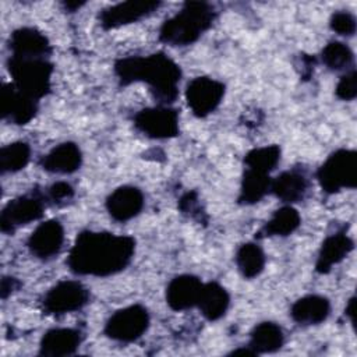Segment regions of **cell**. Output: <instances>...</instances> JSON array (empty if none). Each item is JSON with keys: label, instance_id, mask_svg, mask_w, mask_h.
I'll return each instance as SVG.
<instances>
[{"label": "cell", "instance_id": "31", "mask_svg": "<svg viewBox=\"0 0 357 357\" xmlns=\"http://www.w3.org/2000/svg\"><path fill=\"white\" fill-rule=\"evenodd\" d=\"M335 93L342 100H353L357 96V73L354 68H350L340 77Z\"/></svg>", "mask_w": 357, "mask_h": 357}, {"label": "cell", "instance_id": "2", "mask_svg": "<svg viewBox=\"0 0 357 357\" xmlns=\"http://www.w3.org/2000/svg\"><path fill=\"white\" fill-rule=\"evenodd\" d=\"M113 70L121 86L132 82H145L153 99L163 106L177 99L183 73L180 66L163 52L117 59Z\"/></svg>", "mask_w": 357, "mask_h": 357}, {"label": "cell", "instance_id": "20", "mask_svg": "<svg viewBox=\"0 0 357 357\" xmlns=\"http://www.w3.org/2000/svg\"><path fill=\"white\" fill-rule=\"evenodd\" d=\"M308 191V178L300 170L291 169L282 172L272 178L271 192L282 202L290 205L304 199Z\"/></svg>", "mask_w": 357, "mask_h": 357}, {"label": "cell", "instance_id": "34", "mask_svg": "<svg viewBox=\"0 0 357 357\" xmlns=\"http://www.w3.org/2000/svg\"><path fill=\"white\" fill-rule=\"evenodd\" d=\"M20 287V282L15 278L11 276H4L1 279V286H0V293H1V298H7L14 290H17Z\"/></svg>", "mask_w": 357, "mask_h": 357}, {"label": "cell", "instance_id": "28", "mask_svg": "<svg viewBox=\"0 0 357 357\" xmlns=\"http://www.w3.org/2000/svg\"><path fill=\"white\" fill-rule=\"evenodd\" d=\"M280 146L279 145H266L259 148H252L244 155V166L262 173H271L278 163L280 162Z\"/></svg>", "mask_w": 357, "mask_h": 357}, {"label": "cell", "instance_id": "21", "mask_svg": "<svg viewBox=\"0 0 357 357\" xmlns=\"http://www.w3.org/2000/svg\"><path fill=\"white\" fill-rule=\"evenodd\" d=\"M331 312V303L326 297L308 294L296 300L290 308V317L298 325H318Z\"/></svg>", "mask_w": 357, "mask_h": 357}, {"label": "cell", "instance_id": "5", "mask_svg": "<svg viewBox=\"0 0 357 357\" xmlns=\"http://www.w3.org/2000/svg\"><path fill=\"white\" fill-rule=\"evenodd\" d=\"M317 180L326 194H336L357 184V153L354 149L332 152L317 170Z\"/></svg>", "mask_w": 357, "mask_h": 357}, {"label": "cell", "instance_id": "19", "mask_svg": "<svg viewBox=\"0 0 357 357\" xmlns=\"http://www.w3.org/2000/svg\"><path fill=\"white\" fill-rule=\"evenodd\" d=\"M82 163V152L75 142L67 141L52 148L42 156L39 165L43 170L57 174H71L79 169Z\"/></svg>", "mask_w": 357, "mask_h": 357}, {"label": "cell", "instance_id": "6", "mask_svg": "<svg viewBox=\"0 0 357 357\" xmlns=\"http://www.w3.org/2000/svg\"><path fill=\"white\" fill-rule=\"evenodd\" d=\"M149 312L141 304L117 310L105 324L103 333L116 342L131 343L138 340L149 328Z\"/></svg>", "mask_w": 357, "mask_h": 357}, {"label": "cell", "instance_id": "22", "mask_svg": "<svg viewBox=\"0 0 357 357\" xmlns=\"http://www.w3.org/2000/svg\"><path fill=\"white\" fill-rule=\"evenodd\" d=\"M230 305V296L227 290L218 282L204 283L197 307L202 317L208 321L220 319Z\"/></svg>", "mask_w": 357, "mask_h": 357}, {"label": "cell", "instance_id": "36", "mask_svg": "<svg viewBox=\"0 0 357 357\" xmlns=\"http://www.w3.org/2000/svg\"><path fill=\"white\" fill-rule=\"evenodd\" d=\"M63 4H64V7H66V10H68V11H75V10H78L79 7H82V6L85 4V1H64Z\"/></svg>", "mask_w": 357, "mask_h": 357}, {"label": "cell", "instance_id": "23", "mask_svg": "<svg viewBox=\"0 0 357 357\" xmlns=\"http://www.w3.org/2000/svg\"><path fill=\"white\" fill-rule=\"evenodd\" d=\"M284 343V335L282 328L271 321L259 322L250 332L248 347L258 354L275 353L282 349Z\"/></svg>", "mask_w": 357, "mask_h": 357}, {"label": "cell", "instance_id": "13", "mask_svg": "<svg viewBox=\"0 0 357 357\" xmlns=\"http://www.w3.org/2000/svg\"><path fill=\"white\" fill-rule=\"evenodd\" d=\"M38 112V100L22 93L17 86L3 84L1 86V116L17 126L28 124Z\"/></svg>", "mask_w": 357, "mask_h": 357}, {"label": "cell", "instance_id": "32", "mask_svg": "<svg viewBox=\"0 0 357 357\" xmlns=\"http://www.w3.org/2000/svg\"><path fill=\"white\" fill-rule=\"evenodd\" d=\"M73 197H74V188L67 181H57V183L52 184L46 192V199H49L57 205L71 199Z\"/></svg>", "mask_w": 357, "mask_h": 357}, {"label": "cell", "instance_id": "30", "mask_svg": "<svg viewBox=\"0 0 357 357\" xmlns=\"http://www.w3.org/2000/svg\"><path fill=\"white\" fill-rule=\"evenodd\" d=\"M329 26L342 36H353L356 32V18L349 11H336L331 15Z\"/></svg>", "mask_w": 357, "mask_h": 357}, {"label": "cell", "instance_id": "12", "mask_svg": "<svg viewBox=\"0 0 357 357\" xmlns=\"http://www.w3.org/2000/svg\"><path fill=\"white\" fill-rule=\"evenodd\" d=\"M64 243V227L57 219H49L36 226L26 241L29 252L42 261L56 257Z\"/></svg>", "mask_w": 357, "mask_h": 357}, {"label": "cell", "instance_id": "14", "mask_svg": "<svg viewBox=\"0 0 357 357\" xmlns=\"http://www.w3.org/2000/svg\"><path fill=\"white\" fill-rule=\"evenodd\" d=\"M11 56L26 59H47L52 54V45L45 33L32 26L15 29L8 39Z\"/></svg>", "mask_w": 357, "mask_h": 357}, {"label": "cell", "instance_id": "9", "mask_svg": "<svg viewBox=\"0 0 357 357\" xmlns=\"http://www.w3.org/2000/svg\"><path fill=\"white\" fill-rule=\"evenodd\" d=\"M134 127L152 139H169L178 135V110L170 106L145 107L134 114Z\"/></svg>", "mask_w": 357, "mask_h": 357}, {"label": "cell", "instance_id": "8", "mask_svg": "<svg viewBox=\"0 0 357 357\" xmlns=\"http://www.w3.org/2000/svg\"><path fill=\"white\" fill-rule=\"evenodd\" d=\"M89 290L78 280H60L52 286L42 300L45 314L64 315L78 311L89 303Z\"/></svg>", "mask_w": 357, "mask_h": 357}, {"label": "cell", "instance_id": "18", "mask_svg": "<svg viewBox=\"0 0 357 357\" xmlns=\"http://www.w3.org/2000/svg\"><path fill=\"white\" fill-rule=\"evenodd\" d=\"M354 248L353 238L344 230H337L328 234L321 244L315 271L321 275L331 272L332 266L342 262Z\"/></svg>", "mask_w": 357, "mask_h": 357}, {"label": "cell", "instance_id": "16", "mask_svg": "<svg viewBox=\"0 0 357 357\" xmlns=\"http://www.w3.org/2000/svg\"><path fill=\"white\" fill-rule=\"evenodd\" d=\"M204 283L194 275H178L166 287V303L173 311H184L197 307Z\"/></svg>", "mask_w": 357, "mask_h": 357}, {"label": "cell", "instance_id": "35", "mask_svg": "<svg viewBox=\"0 0 357 357\" xmlns=\"http://www.w3.org/2000/svg\"><path fill=\"white\" fill-rule=\"evenodd\" d=\"M344 312H346V315L350 318L351 325H354V322H356V319H354V317H356V297H351V298L349 300Z\"/></svg>", "mask_w": 357, "mask_h": 357}, {"label": "cell", "instance_id": "26", "mask_svg": "<svg viewBox=\"0 0 357 357\" xmlns=\"http://www.w3.org/2000/svg\"><path fill=\"white\" fill-rule=\"evenodd\" d=\"M238 272L245 279H254L261 275L265 268V252L258 243L248 241L238 247L234 257Z\"/></svg>", "mask_w": 357, "mask_h": 357}, {"label": "cell", "instance_id": "4", "mask_svg": "<svg viewBox=\"0 0 357 357\" xmlns=\"http://www.w3.org/2000/svg\"><path fill=\"white\" fill-rule=\"evenodd\" d=\"M13 84L22 93L39 100L50 92L53 63L49 59H26L10 56L7 61Z\"/></svg>", "mask_w": 357, "mask_h": 357}, {"label": "cell", "instance_id": "27", "mask_svg": "<svg viewBox=\"0 0 357 357\" xmlns=\"http://www.w3.org/2000/svg\"><path fill=\"white\" fill-rule=\"evenodd\" d=\"M31 159V146L28 142L15 141L0 149L1 173H15L22 170Z\"/></svg>", "mask_w": 357, "mask_h": 357}, {"label": "cell", "instance_id": "17", "mask_svg": "<svg viewBox=\"0 0 357 357\" xmlns=\"http://www.w3.org/2000/svg\"><path fill=\"white\" fill-rule=\"evenodd\" d=\"M82 342V333L74 328H53L39 342V356L64 357L74 354Z\"/></svg>", "mask_w": 357, "mask_h": 357}, {"label": "cell", "instance_id": "1", "mask_svg": "<svg viewBox=\"0 0 357 357\" xmlns=\"http://www.w3.org/2000/svg\"><path fill=\"white\" fill-rule=\"evenodd\" d=\"M134 252L135 240L131 236L82 230L68 252L67 265L74 275L106 278L124 271Z\"/></svg>", "mask_w": 357, "mask_h": 357}, {"label": "cell", "instance_id": "37", "mask_svg": "<svg viewBox=\"0 0 357 357\" xmlns=\"http://www.w3.org/2000/svg\"><path fill=\"white\" fill-rule=\"evenodd\" d=\"M231 356H236V354H245V356H257L255 353H254V350H251L248 346L247 347H240V349H236V350H233L231 353H230Z\"/></svg>", "mask_w": 357, "mask_h": 357}, {"label": "cell", "instance_id": "10", "mask_svg": "<svg viewBox=\"0 0 357 357\" xmlns=\"http://www.w3.org/2000/svg\"><path fill=\"white\" fill-rule=\"evenodd\" d=\"M225 84L211 77H195L185 86V100L195 117H206L225 96Z\"/></svg>", "mask_w": 357, "mask_h": 357}, {"label": "cell", "instance_id": "3", "mask_svg": "<svg viewBox=\"0 0 357 357\" xmlns=\"http://www.w3.org/2000/svg\"><path fill=\"white\" fill-rule=\"evenodd\" d=\"M216 11L205 1H185L159 29V40L169 46H188L212 26Z\"/></svg>", "mask_w": 357, "mask_h": 357}, {"label": "cell", "instance_id": "15", "mask_svg": "<svg viewBox=\"0 0 357 357\" xmlns=\"http://www.w3.org/2000/svg\"><path fill=\"white\" fill-rule=\"evenodd\" d=\"M144 194L138 187L120 185L110 192L105 201V206L110 218L116 222H127L144 208Z\"/></svg>", "mask_w": 357, "mask_h": 357}, {"label": "cell", "instance_id": "7", "mask_svg": "<svg viewBox=\"0 0 357 357\" xmlns=\"http://www.w3.org/2000/svg\"><path fill=\"white\" fill-rule=\"evenodd\" d=\"M46 195L38 190L8 201L0 213V229L13 234L18 227L35 222L43 216Z\"/></svg>", "mask_w": 357, "mask_h": 357}, {"label": "cell", "instance_id": "33", "mask_svg": "<svg viewBox=\"0 0 357 357\" xmlns=\"http://www.w3.org/2000/svg\"><path fill=\"white\" fill-rule=\"evenodd\" d=\"M178 206H180V209H181L183 213H188V215H191V216H194V213H199V212H197V211H198V198H197V192L191 191V192L184 194V195L180 198Z\"/></svg>", "mask_w": 357, "mask_h": 357}, {"label": "cell", "instance_id": "11", "mask_svg": "<svg viewBox=\"0 0 357 357\" xmlns=\"http://www.w3.org/2000/svg\"><path fill=\"white\" fill-rule=\"evenodd\" d=\"M160 1H145V0H130L117 3L99 13V24L103 29H114L123 25L132 24L151 15L160 7Z\"/></svg>", "mask_w": 357, "mask_h": 357}, {"label": "cell", "instance_id": "29", "mask_svg": "<svg viewBox=\"0 0 357 357\" xmlns=\"http://www.w3.org/2000/svg\"><path fill=\"white\" fill-rule=\"evenodd\" d=\"M321 60L329 70L342 71L353 66L354 56L351 49L346 43L332 40L322 49Z\"/></svg>", "mask_w": 357, "mask_h": 357}, {"label": "cell", "instance_id": "25", "mask_svg": "<svg viewBox=\"0 0 357 357\" xmlns=\"http://www.w3.org/2000/svg\"><path fill=\"white\" fill-rule=\"evenodd\" d=\"M271 184L272 178L268 173L244 167L237 202L241 205H254L259 202L271 192Z\"/></svg>", "mask_w": 357, "mask_h": 357}, {"label": "cell", "instance_id": "24", "mask_svg": "<svg viewBox=\"0 0 357 357\" xmlns=\"http://www.w3.org/2000/svg\"><path fill=\"white\" fill-rule=\"evenodd\" d=\"M301 225L300 213L296 208L291 205H284L279 209H276L271 219L255 233L257 238L262 237H272V236H280L286 237L296 231Z\"/></svg>", "mask_w": 357, "mask_h": 357}]
</instances>
